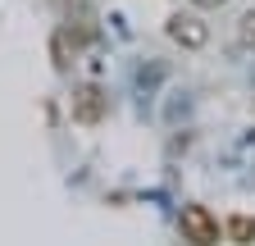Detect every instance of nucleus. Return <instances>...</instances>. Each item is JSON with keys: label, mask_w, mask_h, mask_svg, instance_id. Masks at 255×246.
<instances>
[{"label": "nucleus", "mask_w": 255, "mask_h": 246, "mask_svg": "<svg viewBox=\"0 0 255 246\" xmlns=\"http://www.w3.org/2000/svg\"><path fill=\"white\" fill-rule=\"evenodd\" d=\"M69 114H73V123H82V128H96V123L105 119V91L96 87V82L73 87V96H69Z\"/></svg>", "instance_id": "f03ea898"}, {"label": "nucleus", "mask_w": 255, "mask_h": 246, "mask_svg": "<svg viewBox=\"0 0 255 246\" xmlns=\"http://www.w3.org/2000/svg\"><path fill=\"white\" fill-rule=\"evenodd\" d=\"M237 41H242V46H255V9L242 14V23H237Z\"/></svg>", "instance_id": "423d86ee"}, {"label": "nucleus", "mask_w": 255, "mask_h": 246, "mask_svg": "<svg viewBox=\"0 0 255 246\" xmlns=\"http://www.w3.org/2000/svg\"><path fill=\"white\" fill-rule=\"evenodd\" d=\"M169 37L182 46V50H201L205 41H210V23L205 18H196V14H169Z\"/></svg>", "instance_id": "7ed1b4c3"}, {"label": "nucleus", "mask_w": 255, "mask_h": 246, "mask_svg": "<svg viewBox=\"0 0 255 246\" xmlns=\"http://www.w3.org/2000/svg\"><path fill=\"white\" fill-rule=\"evenodd\" d=\"M196 9H219V5H228V0H191Z\"/></svg>", "instance_id": "0eeeda50"}, {"label": "nucleus", "mask_w": 255, "mask_h": 246, "mask_svg": "<svg viewBox=\"0 0 255 246\" xmlns=\"http://www.w3.org/2000/svg\"><path fill=\"white\" fill-rule=\"evenodd\" d=\"M223 237H228V242H255V219H251V214H233L228 228H223Z\"/></svg>", "instance_id": "39448f33"}, {"label": "nucleus", "mask_w": 255, "mask_h": 246, "mask_svg": "<svg viewBox=\"0 0 255 246\" xmlns=\"http://www.w3.org/2000/svg\"><path fill=\"white\" fill-rule=\"evenodd\" d=\"M178 233H182V242H191V246H214V242H223V228H219V219L210 214V205H182Z\"/></svg>", "instance_id": "f257e3e1"}, {"label": "nucleus", "mask_w": 255, "mask_h": 246, "mask_svg": "<svg viewBox=\"0 0 255 246\" xmlns=\"http://www.w3.org/2000/svg\"><path fill=\"white\" fill-rule=\"evenodd\" d=\"M78 50H82V41L69 32V27H59V32L50 37V59H55V69H59V73H69V69H73Z\"/></svg>", "instance_id": "20e7f679"}]
</instances>
